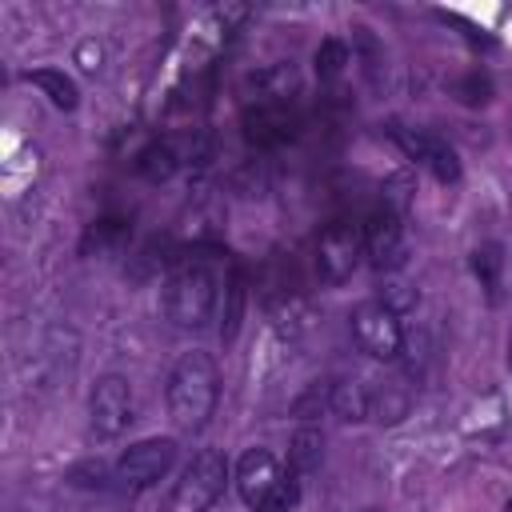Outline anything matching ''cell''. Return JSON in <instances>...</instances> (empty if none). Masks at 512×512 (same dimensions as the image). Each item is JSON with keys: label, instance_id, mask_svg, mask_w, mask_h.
<instances>
[{"label": "cell", "instance_id": "obj_1", "mask_svg": "<svg viewBox=\"0 0 512 512\" xmlns=\"http://www.w3.org/2000/svg\"><path fill=\"white\" fill-rule=\"evenodd\" d=\"M216 400H220V368L208 352L192 348L184 352L172 372H168V384H164V404H168V416L180 432H200L212 412H216Z\"/></svg>", "mask_w": 512, "mask_h": 512}, {"label": "cell", "instance_id": "obj_2", "mask_svg": "<svg viewBox=\"0 0 512 512\" xmlns=\"http://www.w3.org/2000/svg\"><path fill=\"white\" fill-rule=\"evenodd\" d=\"M216 296H220L216 268L204 260H184L164 280V316L176 328H200L204 320H212Z\"/></svg>", "mask_w": 512, "mask_h": 512}, {"label": "cell", "instance_id": "obj_3", "mask_svg": "<svg viewBox=\"0 0 512 512\" xmlns=\"http://www.w3.org/2000/svg\"><path fill=\"white\" fill-rule=\"evenodd\" d=\"M228 476H232V472H228L224 452H216V448H200V452L184 464L180 480H172V488H168L160 512H208V508L224 496Z\"/></svg>", "mask_w": 512, "mask_h": 512}, {"label": "cell", "instance_id": "obj_4", "mask_svg": "<svg viewBox=\"0 0 512 512\" xmlns=\"http://www.w3.org/2000/svg\"><path fill=\"white\" fill-rule=\"evenodd\" d=\"M348 332L356 348L372 360H396L404 352V324L388 300H360L348 312Z\"/></svg>", "mask_w": 512, "mask_h": 512}, {"label": "cell", "instance_id": "obj_5", "mask_svg": "<svg viewBox=\"0 0 512 512\" xmlns=\"http://www.w3.org/2000/svg\"><path fill=\"white\" fill-rule=\"evenodd\" d=\"M172 464H176V440L172 436H144L116 456L112 480H120V488H128V492H144V488L160 484L172 472Z\"/></svg>", "mask_w": 512, "mask_h": 512}, {"label": "cell", "instance_id": "obj_6", "mask_svg": "<svg viewBox=\"0 0 512 512\" xmlns=\"http://www.w3.org/2000/svg\"><path fill=\"white\" fill-rule=\"evenodd\" d=\"M364 224L360 220H332L316 240V272L324 284H344L364 264Z\"/></svg>", "mask_w": 512, "mask_h": 512}, {"label": "cell", "instance_id": "obj_7", "mask_svg": "<svg viewBox=\"0 0 512 512\" xmlns=\"http://www.w3.org/2000/svg\"><path fill=\"white\" fill-rule=\"evenodd\" d=\"M132 384L116 372L100 376L88 392V428L100 436V440H116L128 432L132 424Z\"/></svg>", "mask_w": 512, "mask_h": 512}, {"label": "cell", "instance_id": "obj_8", "mask_svg": "<svg viewBox=\"0 0 512 512\" xmlns=\"http://www.w3.org/2000/svg\"><path fill=\"white\" fill-rule=\"evenodd\" d=\"M232 480H236V492H240V500L244 504H260L264 496H272L288 476H284V464H280V456L272 452V448H264V444H256V448H248L240 460H236V472H232Z\"/></svg>", "mask_w": 512, "mask_h": 512}, {"label": "cell", "instance_id": "obj_9", "mask_svg": "<svg viewBox=\"0 0 512 512\" xmlns=\"http://www.w3.org/2000/svg\"><path fill=\"white\" fill-rule=\"evenodd\" d=\"M364 252L372 260V268H400L404 264V224L396 212L380 208L368 216L364 224Z\"/></svg>", "mask_w": 512, "mask_h": 512}, {"label": "cell", "instance_id": "obj_10", "mask_svg": "<svg viewBox=\"0 0 512 512\" xmlns=\"http://www.w3.org/2000/svg\"><path fill=\"white\" fill-rule=\"evenodd\" d=\"M396 144H400L420 168H428L440 184H456V180H460V160H456V152H452L448 140H440V136H432V132H396Z\"/></svg>", "mask_w": 512, "mask_h": 512}, {"label": "cell", "instance_id": "obj_11", "mask_svg": "<svg viewBox=\"0 0 512 512\" xmlns=\"http://www.w3.org/2000/svg\"><path fill=\"white\" fill-rule=\"evenodd\" d=\"M328 408H332L340 420H348V424L368 420V416H372V384H364V380H356V376H352V380H336Z\"/></svg>", "mask_w": 512, "mask_h": 512}, {"label": "cell", "instance_id": "obj_12", "mask_svg": "<svg viewBox=\"0 0 512 512\" xmlns=\"http://www.w3.org/2000/svg\"><path fill=\"white\" fill-rule=\"evenodd\" d=\"M24 80H28L32 88H40V92L52 100V108H60V112H72V108L80 104L76 80H72L64 68H36V72H28Z\"/></svg>", "mask_w": 512, "mask_h": 512}, {"label": "cell", "instance_id": "obj_13", "mask_svg": "<svg viewBox=\"0 0 512 512\" xmlns=\"http://www.w3.org/2000/svg\"><path fill=\"white\" fill-rule=\"evenodd\" d=\"M320 460H324V432L320 428H300L292 436V448H288V472L296 480L320 472Z\"/></svg>", "mask_w": 512, "mask_h": 512}, {"label": "cell", "instance_id": "obj_14", "mask_svg": "<svg viewBox=\"0 0 512 512\" xmlns=\"http://www.w3.org/2000/svg\"><path fill=\"white\" fill-rule=\"evenodd\" d=\"M408 404H412V392L400 380H384V384L372 388V416L384 420V424H396L408 412Z\"/></svg>", "mask_w": 512, "mask_h": 512}, {"label": "cell", "instance_id": "obj_15", "mask_svg": "<svg viewBox=\"0 0 512 512\" xmlns=\"http://www.w3.org/2000/svg\"><path fill=\"white\" fill-rule=\"evenodd\" d=\"M500 268H504V256H500L496 244H484V248L472 252V272H476V280L484 284L488 296H496V288H500Z\"/></svg>", "mask_w": 512, "mask_h": 512}, {"label": "cell", "instance_id": "obj_16", "mask_svg": "<svg viewBox=\"0 0 512 512\" xmlns=\"http://www.w3.org/2000/svg\"><path fill=\"white\" fill-rule=\"evenodd\" d=\"M296 504H300V480L288 472V480H284L272 496H264V500L256 504V512H296Z\"/></svg>", "mask_w": 512, "mask_h": 512}, {"label": "cell", "instance_id": "obj_17", "mask_svg": "<svg viewBox=\"0 0 512 512\" xmlns=\"http://www.w3.org/2000/svg\"><path fill=\"white\" fill-rule=\"evenodd\" d=\"M344 64H348V48H344L340 40H324V44L316 48V68H320V76H324V80L340 76V72H344Z\"/></svg>", "mask_w": 512, "mask_h": 512}, {"label": "cell", "instance_id": "obj_18", "mask_svg": "<svg viewBox=\"0 0 512 512\" xmlns=\"http://www.w3.org/2000/svg\"><path fill=\"white\" fill-rule=\"evenodd\" d=\"M328 400H332V384H312V388L296 400V416L308 420V416H316L320 408H328Z\"/></svg>", "mask_w": 512, "mask_h": 512}, {"label": "cell", "instance_id": "obj_19", "mask_svg": "<svg viewBox=\"0 0 512 512\" xmlns=\"http://www.w3.org/2000/svg\"><path fill=\"white\" fill-rule=\"evenodd\" d=\"M508 364H512V340H508Z\"/></svg>", "mask_w": 512, "mask_h": 512}, {"label": "cell", "instance_id": "obj_20", "mask_svg": "<svg viewBox=\"0 0 512 512\" xmlns=\"http://www.w3.org/2000/svg\"><path fill=\"white\" fill-rule=\"evenodd\" d=\"M364 512H380V508H364Z\"/></svg>", "mask_w": 512, "mask_h": 512}]
</instances>
